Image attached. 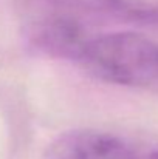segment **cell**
Masks as SVG:
<instances>
[{
  "instance_id": "1",
  "label": "cell",
  "mask_w": 158,
  "mask_h": 159,
  "mask_svg": "<svg viewBox=\"0 0 158 159\" xmlns=\"http://www.w3.org/2000/svg\"><path fill=\"white\" fill-rule=\"evenodd\" d=\"M78 63L108 84L146 87L158 82V42L133 31L95 33Z\"/></svg>"
},
{
  "instance_id": "2",
  "label": "cell",
  "mask_w": 158,
  "mask_h": 159,
  "mask_svg": "<svg viewBox=\"0 0 158 159\" xmlns=\"http://www.w3.org/2000/svg\"><path fill=\"white\" fill-rule=\"evenodd\" d=\"M45 159H136V155L116 134L99 130H71L50 145Z\"/></svg>"
},
{
  "instance_id": "3",
  "label": "cell",
  "mask_w": 158,
  "mask_h": 159,
  "mask_svg": "<svg viewBox=\"0 0 158 159\" xmlns=\"http://www.w3.org/2000/svg\"><path fill=\"white\" fill-rule=\"evenodd\" d=\"M149 159H158V150H157V152H154V153H151Z\"/></svg>"
}]
</instances>
